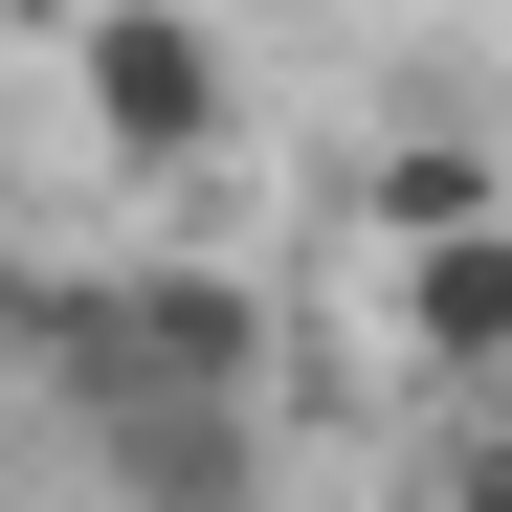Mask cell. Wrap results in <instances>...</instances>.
Here are the masks:
<instances>
[{
    "label": "cell",
    "mask_w": 512,
    "mask_h": 512,
    "mask_svg": "<svg viewBox=\"0 0 512 512\" xmlns=\"http://www.w3.org/2000/svg\"><path fill=\"white\" fill-rule=\"evenodd\" d=\"M401 357H423V379H512V223L401 268Z\"/></svg>",
    "instance_id": "obj_3"
},
{
    "label": "cell",
    "mask_w": 512,
    "mask_h": 512,
    "mask_svg": "<svg viewBox=\"0 0 512 512\" xmlns=\"http://www.w3.org/2000/svg\"><path fill=\"white\" fill-rule=\"evenodd\" d=\"M446 512H512V423H468V446H446Z\"/></svg>",
    "instance_id": "obj_5"
},
{
    "label": "cell",
    "mask_w": 512,
    "mask_h": 512,
    "mask_svg": "<svg viewBox=\"0 0 512 512\" xmlns=\"http://www.w3.org/2000/svg\"><path fill=\"white\" fill-rule=\"evenodd\" d=\"M67 112L112 134V179H201L245 134V67H223V23H179V0H90V23H67Z\"/></svg>",
    "instance_id": "obj_1"
},
{
    "label": "cell",
    "mask_w": 512,
    "mask_h": 512,
    "mask_svg": "<svg viewBox=\"0 0 512 512\" xmlns=\"http://www.w3.org/2000/svg\"><path fill=\"white\" fill-rule=\"evenodd\" d=\"M357 223L401 245V268H423V245H490V223H512V179H490V156H468V134H401V156H379V179H357Z\"/></svg>",
    "instance_id": "obj_4"
},
{
    "label": "cell",
    "mask_w": 512,
    "mask_h": 512,
    "mask_svg": "<svg viewBox=\"0 0 512 512\" xmlns=\"http://www.w3.org/2000/svg\"><path fill=\"white\" fill-rule=\"evenodd\" d=\"M90 468L134 512H268V401H112Z\"/></svg>",
    "instance_id": "obj_2"
}]
</instances>
